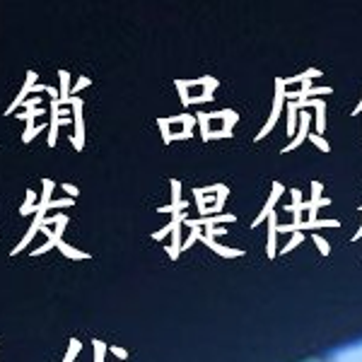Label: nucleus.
I'll use <instances>...</instances> for the list:
<instances>
[{
	"label": "nucleus",
	"instance_id": "nucleus-3",
	"mask_svg": "<svg viewBox=\"0 0 362 362\" xmlns=\"http://www.w3.org/2000/svg\"><path fill=\"white\" fill-rule=\"evenodd\" d=\"M44 131V124L42 126H34V119H29L27 121V131L22 133V143H32V138L37 136V133H42Z\"/></svg>",
	"mask_w": 362,
	"mask_h": 362
},
{
	"label": "nucleus",
	"instance_id": "nucleus-6",
	"mask_svg": "<svg viewBox=\"0 0 362 362\" xmlns=\"http://www.w3.org/2000/svg\"><path fill=\"white\" fill-rule=\"evenodd\" d=\"M56 242H58V239H56V237H51V239H49V242H46V244H44V247L34 249V251H32V256H39V254H44V251H49L51 247H54V244H56Z\"/></svg>",
	"mask_w": 362,
	"mask_h": 362
},
{
	"label": "nucleus",
	"instance_id": "nucleus-1",
	"mask_svg": "<svg viewBox=\"0 0 362 362\" xmlns=\"http://www.w3.org/2000/svg\"><path fill=\"white\" fill-rule=\"evenodd\" d=\"M34 83H37V73H34V70H29L25 85H22V90H20V95H17V97L13 99V104H10V107L5 109V114H8V116H15V114H17V109H20L22 104L27 102V95L34 90Z\"/></svg>",
	"mask_w": 362,
	"mask_h": 362
},
{
	"label": "nucleus",
	"instance_id": "nucleus-4",
	"mask_svg": "<svg viewBox=\"0 0 362 362\" xmlns=\"http://www.w3.org/2000/svg\"><path fill=\"white\" fill-rule=\"evenodd\" d=\"M34 201H37V196H34V191H27V201L22 203V208H20V215L25 218V215H29V213H34Z\"/></svg>",
	"mask_w": 362,
	"mask_h": 362
},
{
	"label": "nucleus",
	"instance_id": "nucleus-5",
	"mask_svg": "<svg viewBox=\"0 0 362 362\" xmlns=\"http://www.w3.org/2000/svg\"><path fill=\"white\" fill-rule=\"evenodd\" d=\"M295 362H334L329 355H321V353H312V355H305V358L295 360Z\"/></svg>",
	"mask_w": 362,
	"mask_h": 362
},
{
	"label": "nucleus",
	"instance_id": "nucleus-9",
	"mask_svg": "<svg viewBox=\"0 0 362 362\" xmlns=\"http://www.w3.org/2000/svg\"><path fill=\"white\" fill-rule=\"evenodd\" d=\"M46 92H49V95L54 97V99H58V95H56V90H54V87H46Z\"/></svg>",
	"mask_w": 362,
	"mask_h": 362
},
{
	"label": "nucleus",
	"instance_id": "nucleus-2",
	"mask_svg": "<svg viewBox=\"0 0 362 362\" xmlns=\"http://www.w3.org/2000/svg\"><path fill=\"white\" fill-rule=\"evenodd\" d=\"M44 213H46V210H37V213H34V215H37V218H34L32 227H29V230H27V235L20 239V244H17V247H15L13 251H10V254H13V256H17V254H20L22 249L27 247L29 242H32V237L37 235V230H39V227H42V223H44Z\"/></svg>",
	"mask_w": 362,
	"mask_h": 362
},
{
	"label": "nucleus",
	"instance_id": "nucleus-8",
	"mask_svg": "<svg viewBox=\"0 0 362 362\" xmlns=\"http://www.w3.org/2000/svg\"><path fill=\"white\" fill-rule=\"evenodd\" d=\"M75 348H78V343H75V341H73V350H70V353H68V358H66V362H70V360H73V353H75Z\"/></svg>",
	"mask_w": 362,
	"mask_h": 362
},
{
	"label": "nucleus",
	"instance_id": "nucleus-7",
	"mask_svg": "<svg viewBox=\"0 0 362 362\" xmlns=\"http://www.w3.org/2000/svg\"><path fill=\"white\" fill-rule=\"evenodd\" d=\"M39 104H42V99H39V97H34V99H27V102L22 104V109H37Z\"/></svg>",
	"mask_w": 362,
	"mask_h": 362
}]
</instances>
